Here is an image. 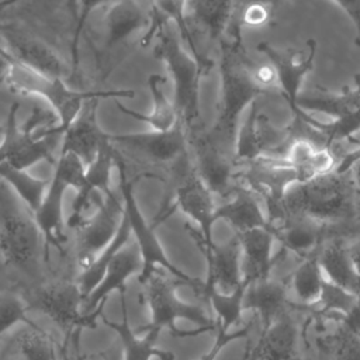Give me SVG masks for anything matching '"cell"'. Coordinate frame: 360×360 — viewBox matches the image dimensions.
<instances>
[{
    "mask_svg": "<svg viewBox=\"0 0 360 360\" xmlns=\"http://www.w3.org/2000/svg\"><path fill=\"white\" fill-rule=\"evenodd\" d=\"M284 214L311 218L326 231L360 225V188L352 172H330L292 183L284 193ZM284 217V218H285Z\"/></svg>",
    "mask_w": 360,
    "mask_h": 360,
    "instance_id": "1",
    "label": "cell"
},
{
    "mask_svg": "<svg viewBox=\"0 0 360 360\" xmlns=\"http://www.w3.org/2000/svg\"><path fill=\"white\" fill-rule=\"evenodd\" d=\"M253 65L240 39L221 42V96L217 122L210 135L214 141L221 139L233 146L240 115L259 96L266 94L255 80Z\"/></svg>",
    "mask_w": 360,
    "mask_h": 360,
    "instance_id": "2",
    "label": "cell"
},
{
    "mask_svg": "<svg viewBox=\"0 0 360 360\" xmlns=\"http://www.w3.org/2000/svg\"><path fill=\"white\" fill-rule=\"evenodd\" d=\"M153 38H156L153 53L165 63L173 82V103L179 118L183 125H193L200 117V82L207 68L173 37L169 30V20L165 15L150 24L142 45L146 46Z\"/></svg>",
    "mask_w": 360,
    "mask_h": 360,
    "instance_id": "3",
    "label": "cell"
},
{
    "mask_svg": "<svg viewBox=\"0 0 360 360\" xmlns=\"http://www.w3.org/2000/svg\"><path fill=\"white\" fill-rule=\"evenodd\" d=\"M145 301L149 308V322L136 328V333L149 330L160 333L167 329L174 338H193L205 332L217 330V322L197 304L186 302L176 294L181 281L174 283L159 274L158 271L143 284Z\"/></svg>",
    "mask_w": 360,
    "mask_h": 360,
    "instance_id": "4",
    "label": "cell"
},
{
    "mask_svg": "<svg viewBox=\"0 0 360 360\" xmlns=\"http://www.w3.org/2000/svg\"><path fill=\"white\" fill-rule=\"evenodd\" d=\"M117 169H118V177H120V191L124 202V214L129 222L132 238L136 242L142 259V269L139 274L136 276V280L139 284H145L153 273L158 271V269H163L169 271L176 280L181 281L184 285L194 288L197 292L202 294L204 290V280L195 278L180 270L177 266H174L170 259L167 257L163 246L160 245L156 233H155V225L149 224L136 200L134 195V181L128 179L127 169L121 158L117 159Z\"/></svg>",
    "mask_w": 360,
    "mask_h": 360,
    "instance_id": "5",
    "label": "cell"
},
{
    "mask_svg": "<svg viewBox=\"0 0 360 360\" xmlns=\"http://www.w3.org/2000/svg\"><path fill=\"white\" fill-rule=\"evenodd\" d=\"M7 87L20 96L39 97L53 110L59 120L62 134L79 115L86 100L104 94L105 91H79L70 89L63 79L41 75L13 59V65L6 82Z\"/></svg>",
    "mask_w": 360,
    "mask_h": 360,
    "instance_id": "6",
    "label": "cell"
},
{
    "mask_svg": "<svg viewBox=\"0 0 360 360\" xmlns=\"http://www.w3.org/2000/svg\"><path fill=\"white\" fill-rule=\"evenodd\" d=\"M179 208L184 215H187L197 226L186 225L187 232L194 239L197 246L211 248L214 245L212 239V225L215 222V201L214 194L200 177L195 167H188L180 179L174 190V197L169 204V208L158 218V221L165 219L173 210Z\"/></svg>",
    "mask_w": 360,
    "mask_h": 360,
    "instance_id": "7",
    "label": "cell"
},
{
    "mask_svg": "<svg viewBox=\"0 0 360 360\" xmlns=\"http://www.w3.org/2000/svg\"><path fill=\"white\" fill-rule=\"evenodd\" d=\"M0 250L8 264L28 276L39 271L41 255L45 259L44 239L38 226L34 219L31 221L18 212L1 214Z\"/></svg>",
    "mask_w": 360,
    "mask_h": 360,
    "instance_id": "8",
    "label": "cell"
},
{
    "mask_svg": "<svg viewBox=\"0 0 360 360\" xmlns=\"http://www.w3.org/2000/svg\"><path fill=\"white\" fill-rule=\"evenodd\" d=\"M124 219L122 197L111 191L77 231V264L87 269L117 235Z\"/></svg>",
    "mask_w": 360,
    "mask_h": 360,
    "instance_id": "9",
    "label": "cell"
},
{
    "mask_svg": "<svg viewBox=\"0 0 360 360\" xmlns=\"http://www.w3.org/2000/svg\"><path fill=\"white\" fill-rule=\"evenodd\" d=\"M117 159L118 155L114 149V143H111L108 138L101 145L96 159L87 166L84 184L76 191V197L68 217L69 228L79 229L103 202V200L112 191L110 187L111 173L114 166H117Z\"/></svg>",
    "mask_w": 360,
    "mask_h": 360,
    "instance_id": "10",
    "label": "cell"
},
{
    "mask_svg": "<svg viewBox=\"0 0 360 360\" xmlns=\"http://www.w3.org/2000/svg\"><path fill=\"white\" fill-rule=\"evenodd\" d=\"M308 46H309V49H308L307 55H304L300 51L276 49L266 42H260L257 45V49L267 56L269 62L276 69L280 94L288 103L294 117H300V118L311 122L312 125H315L316 118H314L309 112L300 110L297 105L301 84H302L305 76L308 75V72L314 68V58H315V52H316L315 41L309 39Z\"/></svg>",
    "mask_w": 360,
    "mask_h": 360,
    "instance_id": "11",
    "label": "cell"
},
{
    "mask_svg": "<svg viewBox=\"0 0 360 360\" xmlns=\"http://www.w3.org/2000/svg\"><path fill=\"white\" fill-rule=\"evenodd\" d=\"M132 90H108L104 94L94 96L83 104L79 115L62 135L60 152H69L79 156L89 166L97 156L101 145L108 139L97 122V105L101 98L134 97Z\"/></svg>",
    "mask_w": 360,
    "mask_h": 360,
    "instance_id": "12",
    "label": "cell"
},
{
    "mask_svg": "<svg viewBox=\"0 0 360 360\" xmlns=\"http://www.w3.org/2000/svg\"><path fill=\"white\" fill-rule=\"evenodd\" d=\"M18 108V103L10 105L7 122L4 125V136L0 142V163H8L21 170H28L42 160L56 163L53 150L60 135L39 138L24 132L17 124Z\"/></svg>",
    "mask_w": 360,
    "mask_h": 360,
    "instance_id": "13",
    "label": "cell"
},
{
    "mask_svg": "<svg viewBox=\"0 0 360 360\" xmlns=\"http://www.w3.org/2000/svg\"><path fill=\"white\" fill-rule=\"evenodd\" d=\"M0 37L6 51L15 62L41 75L65 80L75 73L49 44L35 35L4 27L0 30Z\"/></svg>",
    "mask_w": 360,
    "mask_h": 360,
    "instance_id": "14",
    "label": "cell"
},
{
    "mask_svg": "<svg viewBox=\"0 0 360 360\" xmlns=\"http://www.w3.org/2000/svg\"><path fill=\"white\" fill-rule=\"evenodd\" d=\"M142 259L134 238L112 257L104 276L83 302L82 312L87 328H94L96 318L101 316L105 301L115 291L125 290V283L132 274H139Z\"/></svg>",
    "mask_w": 360,
    "mask_h": 360,
    "instance_id": "15",
    "label": "cell"
},
{
    "mask_svg": "<svg viewBox=\"0 0 360 360\" xmlns=\"http://www.w3.org/2000/svg\"><path fill=\"white\" fill-rule=\"evenodd\" d=\"M32 305L52 319L69 339L87 328L82 312L83 297L75 283L60 281L38 291Z\"/></svg>",
    "mask_w": 360,
    "mask_h": 360,
    "instance_id": "16",
    "label": "cell"
},
{
    "mask_svg": "<svg viewBox=\"0 0 360 360\" xmlns=\"http://www.w3.org/2000/svg\"><path fill=\"white\" fill-rule=\"evenodd\" d=\"M107 6L108 7L105 8L103 18V58L110 51H117L118 48L128 46L129 39H132L141 31H145L146 34L150 27V10L146 11L138 3V0H112ZM101 56H98V60L101 59Z\"/></svg>",
    "mask_w": 360,
    "mask_h": 360,
    "instance_id": "17",
    "label": "cell"
},
{
    "mask_svg": "<svg viewBox=\"0 0 360 360\" xmlns=\"http://www.w3.org/2000/svg\"><path fill=\"white\" fill-rule=\"evenodd\" d=\"M111 143H118L125 148L138 150L149 159L159 163H169L184 156L186 153V134L183 122L180 121L169 131H148L135 134L108 135Z\"/></svg>",
    "mask_w": 360,
    "mask_h": 360,
    "instance_id": "18",
    "label": "cell"
},
{
    "mask_svg": "<svg viewBox=\"0 0 360 360\" xmlns=\"http://www.w3.org/2000/svg\"><path fill=\"white\" fill-rule=\"evenodd\" d=\"M262 198L243 183L238 181L229 194V200L215 208V222L222 219L231 225L235 233H242L250 229H269L274 232L267 214L262 207Z\"/></svg>",
    "mask_w": 360,
    "mask_h": 360,
    "instance_id": "19",
    "label": "cell"
},
{
    "mask_svg": "<svg viewBox=\"0 0 360 360\" xmlns=\"http://www.w3.org/2000/svg\"><path fill=\"white\" fill-rule=\"evenodd\" d=\"M207 260L208 285H215L222 292H232L243 284L242 276V248L235 233L225 243H215L211 248L198 246Z\"/></svg>",
    "mask_w": 360,
    "mask_h": 360,
    "instance_id": "20",
    "label": "cell"
},
{
    "mask_svg": "<svg viewBox=\"0 0 360 360\" xmlns=\"http://www.w3.org/2000/svg\"><path fill=\"white\" fill-rule=\"evenodd\" d=\"M273 228V236L280 243L281 250L290 252L302 260L318 253L328 233L322 224L300 215H287Z\"/></svg>",
    "mask_w": 360,
    "mask_h": 360,
    "instance_id": "21",
    "label": "cell"
},
{
    "mask_svg": "<svg viewBox=\"0 0 360 360\" xmlns=\"http://www.w3.org/2000/svg\"><path fill=\"white\" fill-rule=\"evenodd\" d=\"M69 186L56 174L49 180L45 197L35 212L34 222L38 226L45 246V259H49L51 248L63 252V195Z\"/></svg>",
    "mask_w": 360,
    "mask_h": 360,
    "instance_id": "22",
    "label": "cell"
},
{
    "mask_svg": "<svg viewBox=\"0 0 360 360\" xmlns=\"http://www.w3.org/2000/svg\"><path fill=\"white\" fill-rule=\"evenodd\" d=\"M197 172L212 194L229 195L236 186V163L229 160L217 146L215 141L207 138L195 139Z\"/></svg>",
    "mask_w": 360,
    "mask_h": 360,
    "instance_id": "23",
    "label": "cell"
},
{
    "mask_svg": "<svg viewBox=\"0 0 360 360\" xmlns=\"http://www.w3.org/2000/svg\"><path fill=\"white\" fill-rule=\"evenodd\" d=\"M236 235L242 248L243 283L250 284L270 278V271L280 256V253L271 255V246L276 240L273 233L269 229L257 228Z\"/></svg>",
    "mask_w": 360,
    "mask_h": 360,
    "instance_id": "24",
    "label": "cell"
},
{
    "mask_svg": "<svg viewBox=\"0 0 360 360\" xmlns=\"http://www.w3.org/2000/svg\"><path fill=\"white\" fill-rule=\"evenodd\" d=\"M121 302V322H114L101 315L104 325L111 328L120 338L122 346V360H176V356L170 350H163L156 347L158 332L149 330L145 332V336L141 338L129 325L125 290L120 291Z\"/></svg>",
    "mask_w": 360,
    "mask_h": 360,
    "instance_id": "25",
    "label": "cell"
},
{
    "mask_svg": "<svg viewBox=\"0 0 360 360\" xmlns=\"http://www.w3.org/2000/svg\"><path fill=\"white\" fill-rule=\"evenodd\" d=\"M297 345V325L287 312H283L269 329L260 332L256 346L248 350L246 360H294Z\"/></svg>",
    "mask_w": 360,
    "mask_h": 360,
    "instance_id": "26",
    "label": "cell"
},
{
    "mask_svg": "<svg viewBox=\"0 0 360 360\" xmlns=\"http://www.w3.org/2000/svg\"><path fill=\"white\" fill-rule=\"evenodd\" d=\"M287 302V283L266 278L246 284L242 307L243 311H255L259 315L262 330L270 328L278 315L284 312Z\"/></svg>",
    "mask_w": 360,
    "mask_h": 360,
    "instance_id": "27",
    "label": "cell"
},
{
    "mask_svg": "<svg viewBox=\"0 0 360 360\" xmlns=\"http://www.w3.org/2000/svg\"><path fill=\"white\" fill-rule=\"evenodd\" d=\"M316 256L328 281L353 294L360 292V274L354 267L347 245L342 239L333 238L323 242Z\"/></svg>",
    "mask_w": 360,
    "mask_h": 360,
    "instance_id": "28",
    "label": "cell"
},
{
    "mask_svg": "<svg viewBox=\"0 0 360 360\" xmlns=\"http://www.w3.org/2000/svg\"><path fill=\"white\" fill-rule=\"evenodd\" d=\"M165 82H166V79L158 73H152L148 77V87H149V91H150V96L153 100V108L150 112L142 114L139 111L125 107L118 100H115L117 108L122 114H125L136 121H142V122L148 124L152 131H169V129L174 128L180 122V118H179L174 103H172L167 98V96L165 94V90L162 87V84H165Z\"/></svg>",
    "mask_w": 360,
    "mask_h": 360,
    "instance_id": "29",
    "label": "cell"
},
{
    "mask_svg": "<svg viewBox=\"0 0 360 360\" xmlns=\"http://www.w3.org/2000/svg\"><path fill=\"white\" fill-rule=\"evenodd\" d=\"M236 0H187V8L210 39H222L232 24Z\"/></svg>",
    "mask_w": 360,
    "mask_h": 360,
    "instance_id": "30",
    "label": "cell"
},
{
    "mask_svg": "<svg viewBox=\"0 0 360 360\" xmlns=\"http://www.w3.org/2000/svg\"><path fill=\"white\" fill-rule=\"evenodd\" d=\"M132 239V232H131V226L129 222L124 214V219L121 222V226L117 232V235L114 236V239L105 246V249L96 257V260L84 270L80 271L76 284L82 292L83 297V302L87 298V295L94 290V287L100 283L101 277L105 273L107 266L110 264V262L112 260V257Z\"/></svg>",
    "mask_w": 360,
    "mask_h": 360,
    "instance_id": "31",
    "label": "cell"
},
{
    "mask_svg": "<svg viewBox=\"0 0 360 360\" xmlns=\"http://www.w3.org/2000/svg\"><path fill=\"white\" fill-rule=\"evenodd\" d=\"M0 179L14 190L31 212L37 211L49 186V180L35 177L27 170L15 169L8 163H0Z\"/></svg>",
    "mask_w": 360,
    "mask_h": 360,
    "instance_id": "32",
    "label": "cell"
},
{
    "mask_svg": "<svg viewBox=\"0 0 360 360\" xmlns=\"http://www.w3.org/2000/svg\"><path fill=\"white\" fill-rule=\"evenodd\" d=\"M316 255L304 259L291 274V290L297 300L305 305H314L319 301L325 281Z\"/></svg>",
    "mask_w": 360,
    "mask_h": 360,
    "instance_id": "33",
    "label": "cell"
},
{
    "mask_svg": "<svg viewBox=\"0 0 360 360\" xmlns=\"http://www.w3.org/2000/svg\"><path fill=\"white\" fill-rule=\"evenodd\" d=\"M205 283V281H204ZM246 288V283H243L239 288H236L232 292H222L215 285L204 284L202 295L208 300L217 319V326L224 328L225 330H229L231 326L239 322L243 307V292Z\"/></svg>",
    "mask_w": 360,
    "mask_h": 360,
    "instance_id": "34",
    "label": "cell"
},
{
    "mask_svg": "<svg viewBox=\"0 0 360 360\" xmlns=\"http://www.w3.org/2000/svg\"><path fill=\"white\" fill-rule=\"evenodd\" d=\"M259 115V101L255 100L242 122L238 125L235 143H233V160L236 165L249 163L262 156V150L257 141L256 121Z\"/></svg>",
    "mask_w": 360,
    "mask_h": 360,
    "instance_id": "35",
    "label": "cell"
},
{
    "mask_svg": "<svg viewBox=\"0 0 360 360\" xmlns=\"http://www.w3.org/2000/svg\"><path fill=\"white\" fill-rule=\"evenodd\" d=\"M17 354L21 360H55V349L49 335L37 323H28L15 340Z\"/></svg>",
    "mask_w": 360,
    "mask_h": 360,
    "instance_id": "36",
    "label": "cell"
},
{
    "mask_svg": "<svg viewBox=\"0 0 360 360\" xmlns=\"http://www.w3.org/2000/svg\"><path fill=\"white\" fill-rule=\"evenodd\" d=\"M357 294H353L325 278L322 292L319 301L316 304L321 305L319 312L326 315H339L340 319L349 314L356 302Z\"/></svg>",
    "mask_w": 360,
    "mask_h": 360,
    "instance_id": "37",
    "label": "cell"
},
{
    "mask_svg": "<svg viewBox=\"0 0 360 360\" xmlns=\"http://www.w3.org/2000/svg\"><path fill=\"white\" fill-rule=\"evenodd\" d=\"M316 150L318 148L305 139H295L291 142L284 160L297 172L298 181H307L314 177L311 163Z\"/></svg>",
    "mask_w": 360,
    "mask_h": 360,
    "instance_id": "38",
    "label": "cell"
},
{
    "mask_svg": "<svg viewBox=\"0 0 360 360\" xmlns=\"http://www.w3.org/2000/svg\"><path fill=\"white\" fill-rule=\"evenodd\" d=\"M18 323H32L27 305L13 292H0V338Z\"/></svg>",
    "mask_w": 360,
    "mask_h": 360,
    "instance_id": "39",
    "label": "cell"
},
{
    "mask_svg": "<svg viewBox=\"0 0 360 360\" xmlns=\"http://www.w3.org/2000/svg\"><path fill=\"white\" fill-rule=\"evenodd\" d=\"M112 0H79L77 1V17L75 21L73 35H72V45H70V53H72V69L76 72L79 66V41L80 37L86 28L87 20L91 15V13L101 7L110 4Z\"/></svg>",
    "mask_w": 360,
    "mask_h": 360,
    "instance_id": "40",
    "label": "cell"
},
{
    "mask_svg": "<svg viewBox=\"0 0 360 360\" xmlns=\"http://www.w3.org/2000/svg\"><path fill=\"white\" fill-rule=\"evenodd\" d=\"M333 352L336 360H360V335L340 326L333 338Z\"/></svg>",
    "mask_w": 360,
    "mask_h": 360,
    "instance_id": "41",
    "label": "cell"
},
{
    "mask_svg": "<svg viewBox=\"0 0 360 360\" xmlns=\"http://www.w3.org/2000/svg\"><path fill=\"white\" fill-rule=\"evenodd\" d=\"M248 335V328H243V329H239L236 332H229V330H225L224 328L221 326H217V338H215V342L212 343L211 349L202 354L200 357V360H217L218 354L221 353V350L229 345L231 342L236 340V339H240V338H245Z\"/></svg>",
    "mask_w": 360,
    "mask_h": 360,
    "instance_id": "42",
    "label": "cell"
},
{
    "mask_svg": "<svg viewBox=\"0 0 360 360\" xmlns=\"http://www.w3.org/2000/svg\"><path fill=\"white\" fill-rule=\"evenodd\" d=\"M340 321H342V328L356 335H360V292L356 297V302L353 308Z\"/></svg>",
    "mask_w": 360,
    "mask_h": 360,
    "instance_id": "43",
    "label": "cell"
},
{
    "mask_svg": "<svg viewBox=\"0 0 360 360\" xmlns=\"http://www.w3.org/2000/svg\"><path fill=\"white\" fill-rule=\"evenodd\" d=\"M356 25V44L360 46V0H335Z\"/></svg>",
    "mask_w": 360,
    "mask_h": 360,
    "instance_id": "44",
    "label": "cell"
},
{
    "mask_svg": "<svg viewBox=\"0 0 360 360\" xmlns=\"http://www.w3.org/2000/svg\"><path fill=\"white\" fill-rule=\"evenodd\" d=\"M359 160H360V145L352 148L350 150H347V152L340 158V160H339L338 165H336L335 172H338V173L349 172V170L352 169V166L356 165Z\"/></svg>",
    "mask_w": 360,
    "mask_h": 360,
    "instance_id": "45",
    "label": "cell"
},
{
    "mask_svg": "<svg viewBox=\"0 0 360 360\" xmlns=\"http://www.w3.org/2000/svg\"><path fill=\"white\" fill-rule=\"evenodd\" d=\"M11 65H13L11 55L6 51L4 46H0V86L6 84Z\"/></svg>",
    "mask_w": 360,
    "mask_h": 360,
    "instance_id": "46",
    "label": "cell"
},
{
    "mask_svg": "<svg viewBox=\"0 0 360 360\" xmlns=\"http://www.w3.org/2000/svg\"><path fill=\"white\" fill-rule=\"evenodd\" d=\"M347 248H349L350 257H352V260L354 263V267H356L357 273L360 274V236L354 242L347 245Z\"/></svg>",
    "mask_w": 360,
    "mask_h": 360,
    "instance_id": "47",
    "label": "cell"
},
{
    "mask_svg": "<svg viewBox=\"0 0 360 360\" xmlns=\"http://www.w3.org/2000/svg\"><path fill=\"white\" fill-rule=\"evenodd\" d=\"M284 0H236V4H235V8L236 7H240V6H245V4H252V3H256V4H262V6H266L269 7L270 10H276L277 6L280 3H283Z\"/></svg>",
    "mask_w": 360,
    "mask_h": 360,
    "instance_id": "48",
    "label": "cell"
},
{
    "mask_svg": "<svg viewBox=\"0 0 360 360\" xmlns=\"http://www.w3.org/2000/svg\"><path fill=\"white\" fill-rule=\"evenodd\" d=\"M343 142L349 146V149H352V148L360 145V129H357L354 134H352V135H350L347 139H345Z\"/></svg>",
    "mask_w": 360,
    "mask_h": 360,
    "instance_id": "49",
    "label": "cell"
},
{
    "mask_svg": "<svg viewBox=\"0 0 360 360\" xmlns=\"http://www.w3.org/2000/svg\"><path fill=\"white\" fill-rule=\"evenodd\" d=\"M77 1L79 0H66L68 10H69V14L73 18V21H76V17H77Z\"/></svg>",
    "mask_w": 360,
    "mask_h": 360,
    "instance_id": "50",
    "label": "cell"
},
{
    "mask_svg": "<svg viewBox=\"0 0 360 360\" xmlns=\"http://www.w3.org/2000/svg\"><path fill=\"white\" fill-rule=\"evenodd\" d=\"M350 172H352V174H353V179H354L356 184H357L359 188H360V160H359L356 165L352 166Z\"/></svg>",
    "mask_w": 360,
    "mask_h": 360,
    "instance_id": "51",
    "label": "cell"
},
{
    "mask_svg": "<svg viewBox=\"0 0 360 360\" xmlns=\"http://www.w3.org/2000/svg\"><path fill=\"white\" fill-rule=\"evenodd\" d=\"M94 360H111V359H108L105 354H98Z\"/></svg>",
    "mask_w": 360,
    "mask_h": 360,
    "instance_id": "52",
    "label": "cell"
},
{
    "mask_svg": "<svg viewBox=\"0 0 360 360\" xmlns=\"http://www.w3.org/2000/svg\"><path fill=\"white\" fill-rule=\"evenodd\" d=\"M3 136H4V127H0V142H1Z\"/></svg>",
    "mask_w": 360,
    "mask_h": 360,
    "instance_id": "53",
    "label": "cell"
},
{
    "mask_svg": "<svg viewBox=\"0 0 360 360\" xmlns=\"http://www.w3.org/2000/svg\"><path fill=\"white\" fill-rule=\"evenodd\" d=\"M55 360H58V359H55ZM75 360H87V357H86V356H80V357H77V359H75Z\"/></svg>",
    "mask_w": 360,
    "mask_h": 360,
    "instance_id": "54",
    "label": "cell"
},
{
    "mask_svg": "<svg viewBox=\"0 0 360 360\" xmlns=\"http://www.w3.org/2000/svg\"><path fill=\"white\" fill-rule=\"evenodd\" d=\"M148 1H149V6L152 7V6H153V0H148Z\"/></svg>",
    "mask_w": 360,
    "mask_h": 360,
    "instance_id": "55",
    "label": "cell"
}]
</instances>
